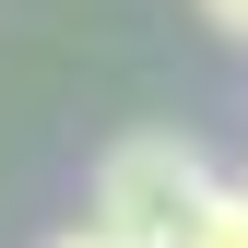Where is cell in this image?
Segmentation results:
<instances>
[{"mask_svg": "<svg viewBox=\"0 0 248 248\" xmlns=\"http://www.w3.org/2000/svg\"><path fill=\"white\" fill-rule=\"evenodd\" d=\"M59 248H118V236H107V225H71V236H59Z\"/></svg>", "mask_w": 248, "mask_h": 248, "instance_id": "cell-4", "label": "cell"}, {"mask_svg": "<svg viewBox=\"0 0 248 248\" xmlns=\"http://www.w3.org/2000/svg\"><path fill=\"white\" fill-rule=\"evenodd\" d=\"M201 201H213L201 142H177V130H130V142L95 166V213H83V225H107L118 248H189Z\"/></svg>", "mask_w": 248, "mask_h": 248, "instance_id": "cell-1", "label": "cell"}, {"mask_svg": "<svg viewBox=\"0 0 248 248\" xmlns=\"http://www.w3.org/2000/svg\"><path fill=\"white\" fill-rule=\"evenodd\" d=\"M201 24L213 36H248V0H201Z\"/></svg>", "mask_w": 248, "mask_h": 248, "instance_id": "cell-3", "label": "cell"}, {"mask_svg": "<svg viewBox=\"0 0 248 248\" xmlns=\"http://www.w3.org/2000/svg\"><path fill=\"white\" fill-rule=\"evenodd\" d=\"M189 248H248V189H225V177H213V201H201Z\"/></svg>", "mask_w": 248, "mask_h": 248, "instance_id": "cell-2", "label": "cell"}]
</instances>
